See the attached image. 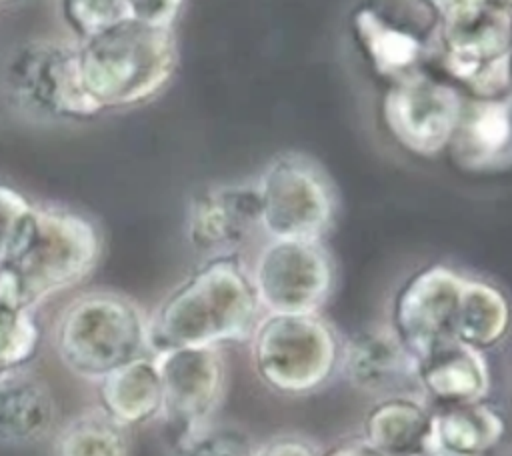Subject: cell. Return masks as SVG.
<instances>
[{
  "label": "cell",
  "instance_id": "cell-1",
  "mask_svg": "<svg viewBox=\"0 0 512 456\" xmlns=\"http://www.w3.org/2000/svg\"><path fill=\"white\" fill-rule=\"evenodd\" d=\"M102 252L104 236L90 214L36 202L0 264V300L40 308L84 284Z\"/></svg>",
  "mask_w": 512,
  "mask_h": 456
},
{
  "label": "cell",
  "instance_id": "cell-2",
  "mask_svg": "<svg viewBox=\"0 0 512 456\" xmlns=\"http://www.w3.org/2000/svg\"><path fill=\"white\" fill-rule=\"evenodd\" d=\"M262 316L242 256L202 258L148 312L152 352L180 346L246 344Z\"/></svg>",
  "mask_w": 512,
  "mask_h": 456
},
{
  "label": "cell",
  "instance_id": "cell-3",
  "mask_svg": "<svg viewBox=\"0 0 512 456\" xmlns=\"http://www.w3.org/2000/svg\"><path fill=\"white\" fill-rule=\"evenodd\" d=\"M80 70L92 100L106 110L136 108L174 78L178 44L172 26L124 16L78 40Z\"/></svg>",
  "mask_w": 512,
  "mask_h": 456
},
{
  "label": "cell",
  "instance_id": "cell-4",
  "mask_svg": "<svg viewBox=\"0 0 512 456\" xmlns=\"http://www.w3.org/2000/svg\"><path fill=\"white\" fill-rule=\"evenodd\" d=\"M50 344L72 376L96 384L110 370L152 354L148 310L118 290L80 292L56 314Z\"/></svg>",
  "mask_w": 512,
  "mask_h": 456
},
{
  "label": "cell",
  "instance_id": "cell-5",
  "mask_svg": "<svg viewBox=\"0 0 512 456\" xmlns=\"http://www.w3.org/2000/svg\"><path fill=\"white\" fill-rule=\"evenodd\" d=\"M246 344L254 374L280 396H310L340 374L344 342L320 314H262Z\"/></svg>",
  "mask_w": 512,
  "mask_h": 456
},
{
  "label": "cell",
  "instance_id": "cell-6",
  "mask_svg": "<svg viewBox=\"0 0 512 456\" xmlns=\"http://www.w3.org/2000/svg\"><path fill=\"white\" fill-rule=\"evenodd\" d=\"M2 86L16 110L38 120L84 122L102 114L82 78L78 40L32 38L18 44L6 60Z\"/></svg>",
  "mask_w": 512,
  "mask_h": 456
},
{
  "label": "cell",
  "instance_id": "cell-7",
  "mask_svg": "<svg viewBox=\"0 0 512 456\" xmlns=\"http://www.w3.org/2000/svg\"><path fill=\"white\" fill-rule=\"evenodd\" d=\"M260 236L324 240L338 212V194L326 170L312 158L286 152L274 156L254 180Z\"/></svg>",
  "mask_w": 512,
  "mask_h": 456
},
{
  "label": "cell",
  "instance_id": "cell-8",
  "mask_svg": "<svg viewBox=\"0 0 512 456\" xmlns=\"http://www.w3.org/2000/svg\"><path fill=\"white\" fill-rule=\"evenodd\" d=\"M248 274L262 314H318L336 286L324 240L262 238Z\"/></svg>",
  "mask_w": 512,
  "mask_h": 456
},
{
  "label": "cell",
  "instance_id": "cell-9",
  "mask_svg": "<svg viewBox=\"0 0 512 456\" xmlns=\"http://www.w3.org/2000/svg\"><path fill=\"white\" fill-rule=\"evenodd\" d=\"M162 380L160 420L168 436L216 418L228 388L220 346H180L152 352Z\"/></svg>",
  "mask_w": 512,
  "mask_h": 456
},
{
  "label": "cell",
  "instance_id": "cell-10",
  "mask_svg": "<svg viewBox=\"0 0 512 456\" xmlns=\"http://www.w3.org/2000/svg\"><path fill=\"white\" fill-rule=\"evenodd\" d=\"M184 236L202 258L242 256L260 236V208L252 182H212L198 188L184 212Z\"/></svg>",
  "mask_w": 512,
  "mask_h": 456
},
{
  "label": "cell",
  "instance_id": "cell-11",
  "mask_svg": "<svg viewBox=\"0 0 512 456\" xmlns=\"http://www.w3.org/2000/svg\"><path fill=\"white\" fill-rule=\"evenodd\" d=\"M458 92L422 74L396 80L384 100L386 124L406 150L436 156L448 148L460 114Z\"/></svg>",
  "mask_w": 512,
  "mask_h": 456
},
{
  "label": "cell",
  "instance_id": "cell-12",
  "mask_svg": "<svg viewBox=\"0 0 512 456\" xmlns=\"http://www.w3.org/2000/svg\"><path fill=\"white\" fill-rule=\"evenodd\" d=\"M464 276L432 264L406 280L392 308V328L418 358L454 338V320Z\"/></svg>",
  "mask_w": 512,
  "mask_h": 456
},
{
  "label": "cell",
  "instance_id": "cell-13",
  "mask_svg": "<svg viewBox=\"0 0 512 456\" xmlns=\"http://www.w3.org/2000/svg\"><path fill=\"white\" fill-rule=\"evenodd\" d=\"M414 370L416 356L392 326L360 330L342 344L340 374L352 388L368 396L416 392Z\"/></svg>",
  "mask_w": 512,
  "mask_h": 456
},
{
  "label": "cell",
  "instance_id": "cell-14",
  "mask_svg": "<svg viewBox=\"0 0 512 456\" xmlns=\"http://www.w3.org/2000/svg\"><path fill=\"white\" fill-rule=\"evenodd\" d=\"M446 150L460 168L476 174L512 166V98L474 96L462 102Z\"/></svg>",
  "mask_w": 512,
  "mask_h": 456
},
{
  "label": "cell",
  "instance_id": "cell-15",
  "mask_svg": "<svg viewBox=\"0 0 512 456\" xmlns=\"http://www.w3.org/2000/svg\"><path fill=\"white\" fill-rule=\"evenodd\" d=\"M416 392L430 406L486 400L492 376L484 350L452 338L416 358Z\"/></svg>",
  "mask_w": 512,
  "mask_h": 456
},
{
  "label": "cell",
  "instance_id": "cell-16",
  "mask_svg": "<svg viewBox=\"0 0 512 456\" xmlns=\"http://www.w3.org/2000/svg\"><path fill=\"white\" fill-rule=\"evenodd\" d=\"M58 426V406L50 388L36 376L16 370L0 384V444L44 442Z\"/></svg>",
  "mask_w": 512,
  "mask_h": 456
},
{
  "label": "cell",
  "instance_id": "cell-17",
  "mask_svg": "<svg viewBox=\"0 0 512 456\" xmlns=\"http://www.w3.org/2000/svg\"><path fill=\"white\" fill-rule=\"evenodd\" d=\"M432 406L416 392L376 398L368 410L362 434L376 456L428 454Z\"/></svg>",
  "mask_w": 512,
  "mask_h": 456
},
{
  "label": "cell",
  "instance_id": "cell-18",
  "mask_svg": "<svg viewBox=\"0 0 512 456\" xmlns=\"http://www.w3.org/2000/svg\"><path fill=\"white\" fill-rule=\"evenodd\" d=\"M94 388L98 396L96 404L130 430L160 420L162 380L154 354L134 358L110 370Z\"/></svg>",
  "mask_w": 512,
  "mask_h": 456
},
{
  "label": "cell",
  "instance_id": "cell-19",
  "mask_svg": "<svg viewBox=\"0 0 512 456\" xmlns=\"http://www.w3.org/2000/svg\"><path fill=\"white\" fill-rule=\"evenodd\" d=\"M506 434L502 414L486 400L432 406L428 430L430 456H478L496 448Z\"/></svg>",
  "mask_w": 512,
  "mask_h": 456
},
{
  "label": "cell",
  "instance_id": "cell-20",
  "mask_svg": "<svg viewBox=\"0 0 512 456\" xmlns=\"http://www.w3.org/2000/svg\"><path fill=\"white\" fill-rule=\"evenodd\" d=\"M512 326V306L506 294L480 278H466L460 288L454 338L490 350L498 346Z\"/></svg>",
  "mask_w": 512,
  "mask_h": 456
},
{
  "label": "cell",
  "instance_id": "cell-21",
  "mask_svg": "<svg viewBox=\"0 0 512 456\" xmlns=\"http://www.w3.org/2000/svg\"><path fill=\"white\" fill-rule=\"evenodd\" d=\"M130 446L132 430L100 404L76 412L50 436V452L58 456H126Z\"/></svg>",
  "mask_w": 512,
  "mask_h": 456
},
{
  "label": "cell",
  "instance_id": "cell-22",
  "mask_svg": "<svg viewBox=\"0 0 512 456\" xmlns=\"http://www.w3.org/2000/svg\"><path fill=\"white\" fill-rule=\"evenodd\" d=\"M356 30L362 46L366 48L380 74H386L394 80L416 74L422 46L412 34L390 26L368 10L356 16Z\"/></svg>",
  "mask_w": 512,
  "mask_h": 456
},
{
  "label": "cell",
  "instance_id": "cell-23",
  "mask_svg": "<svg viewBox=\"0 0 512 456\" xmlns=\"http://www.w3.org/2000/svg\"><path fill=\"white\" fill-rule=\"evenodd\" d=\"M42 342L44 326L38 308L0 300V374L30 368Z\"/></svg>",
  "mask_w": 512,
  "mask_h": 456
},
{
  "label": "cell",
  "instance_id": "cell-24",
  "mask_svg": "<svg viewBox=\"0 0 512 456\" xmlns=\"http://www.w3.org/2000/svg\"><path fill=\"white\" fill-rule=\"evenodd\" d=\"M172 450L176 454H202V456H222V454H254L256 442L244 428L222 422L216 418L202 422L194 428L168 436Z\"/></svg>",
  "mask_w": 512,
  "mask_h": 456
},
{
  "label": "cell",
  "instance_id": "cell-25",
  "mask_svg": "<svg viewBox=\"0 0 512 456\" xmlns=\"http://www.w3.org/2000/svg\"><path fill=\"white\" fill-rule=\"evenodd\" d=\"M60 10L76 40L128 16L122 0H60Z\"/></svg>",
  "mask_w": 512,
  "mask_h": 456
},
{
  "label": "cell",
  "instance_id": "cell-26",
  "mask_svg": "<svg viewBox=\"0 0 512 456\" xmlns=\"http://www.w3.org/2000/svg\"><path fill=\"white\" fill-rule=\"evenodd\" d=\"M36 202L20 188L0 182V264L10 252L26 216Z\"/></svg>",
  "mask_w": 512,
  "mask_h": 456
},
{
  "label": "cell",
  "instance_id": "cell-27",
  "mask_svg": "<svg viewBox=\"0 0 512 456\" xmlns=\"http://www.w3.org/2000/svg\"><path fill=\"white\" fill-rule=\"evenodd\" d=\"M254 454L258 456H312V454H326V448L320 446V442L304 436V434H274L266 440H258Z\"/></svg>",
  "mask_w": 512,
  "mask_h": 456
},
{
  "label": "cell",
  "instance_id": "cell-28",
  "mask_svg": "<svg viewBox=\"0 0 512 456\" xmlns=\"http://www.w3.org/2000/svg\"><path fill=\"white\" fill-rule=\"evenodd\" d=\"M126 6L128 16H134L138 20L160 24V26H172L176 20L184 0H122Z\"/></svg>",
  "mask_w": 512,
  "mask_h": 456
},
{
  "label": "cell",
  "instance_id": "cell-29",
  "mask_svg": "<svg viewBox=\"0 0 512 456\" xmlns=\"http://www.w3.org/2000/svg\"><path fill=\"white\" fill-rule=\"evenodd\" d=\"M326 454H356V456L358 454H372V456H376L372 446L368 444V440L364 438L362 432L344 438L342 442L336 444V448H328Z\"/></svg>",
  "mask_w": 512,
  "mask_h": 456
},
{
  "label": "cell",
  "instance_id": "cell-30",
  "mask_svg": "<svg viewBox=\"0 0 512 456\" xmlns=\"http://www.w3.org/2000/svg\"><path fill=\"white\" fill-rule=\"evenodd\" d=\"M490 2H494L496 6H500L504 10H512V0H490Z\"/></svg>",
  "mask_w": 512,
  "mask_h": 456
},
{
  "label": "cell",
  "instance_id": "cell-31",
  "mask_svg": "<svg viewBox=\"0 0 512 456\" xmlns=\"http://www.w3.org/2000/svg\"><path fill=\"white\" fill-rule=\"evenodd\" d=\"M10 2H18V0H0V4H10Z\"/></svg>",
  "mask_w": 512,
  "mask_h": 456
},
{
  "label": "cell",
  "instance_id": "cell-32",
  "mask_svg": "<svg viewBox=\"0 0 512 456\" xmlns=\"http://www.w3.org/2000/svg\"><path fill=\"white\" fill-rule=\"evenodd\" d=\"M4 376H6V374H0V384H2V380H4Z\"/></svg>",
  "mask_w": 512,
  "mask_h": 456
}]
</instances>
